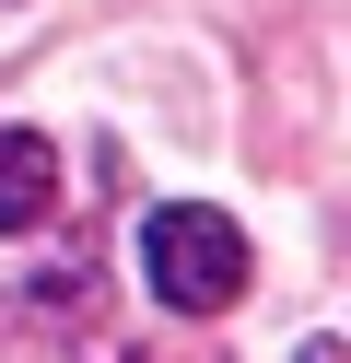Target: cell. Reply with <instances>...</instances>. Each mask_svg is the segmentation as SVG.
Instances as JSON below:
<instances>
[{"label":"cell","instance_id":"cell-1","mask_svg":"<svg viewBox=\"0 0 351 363\" xmlns=\"http://www.w3.org/2000/svg\"><path fill=\"white\" fill-rule=\"evenodd\" d=\"M140 281H152L164 316H223L234 293H246V235H234V211H211V199L140 211Z\"/></svg>","mask_w":351,"mask_h":363},{"label":"cell","instance_id":"cell-2","mask_svg":"<svg viewBox=\"0 0 351 363\" xmlns=\"http://www.w3.org/2000/svg\"><path fill=\"white\" fill-rule=\"evenodd\" d=\"M59 211V152L35 129H0V235H35Z\"/></svg>","mask_w":351,"mask_h":363},{"label":"cell","instance_id":"cell-3","mask_svg":"<svg viewBox=\"0 0 351 363\" xmlns=\"http://www.w3.org/2000/svg\"><path fill=\"white\" fill-rule=\"evenodd\" d=\"M293 363H351V352H340V340H304V352H293Z\"/></svg>","mask_w":351,"mask_h":363}]
</instances>
